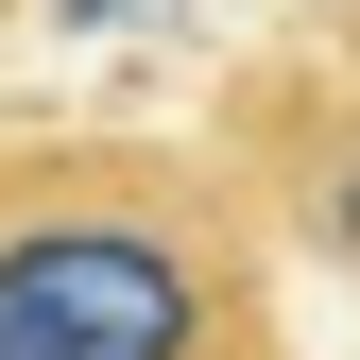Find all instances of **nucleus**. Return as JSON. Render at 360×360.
Wrapping results in <instances>:
<instances>
[{
    "label": "nucleus",
    "instance_id": "f257e3e1",
    "mask_svg": "<svg viewBox=\"0 0 360 360\" xmlns=\"http://www.w3.org/2000/svg\"><path fill=\"white\" fill-rule=\"evenodd\" d=\"M0 360H292L275 223L206 138H0Z\"/></svg>",
    "mask_w": 360,
    "mask_h": 360
},
{
    "label": "nucleus",
    "instance_id": "7ed1b4c3",
    "mask_svg": "<svg viewBox=\"0 0 360 360\" xmlns=\"http://www.w3.org/2000/svg\"><path fill=\"white\" fill-rule=\"evenodd\" d=\"M0 18H18V34H155L172 0H0Z\"/></svg>",
    "mask_w": 360,
    "mask_h": 360
},
{
    "label": "nucleus",
    "instance_id": "f03ea898",
    "mask_svg": "<svg viewBox=\"0 0 360 360\" xmlns=\"http://www.w3.org/2000/svg\"><path fill=\"white\" fill-rule=\"evenodd\" d=\"M206 155L257 189L275 257H309V275L360 292V0H343V18H309V34H275L257 69H223Z\"/></svg>",
    "mask_w": 360,
    "mask_h": 360
}]
</instances>
